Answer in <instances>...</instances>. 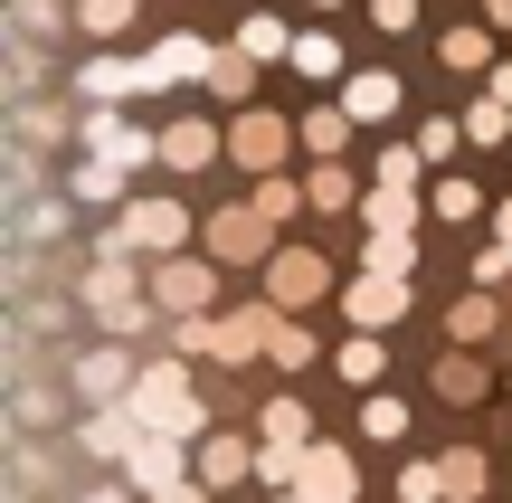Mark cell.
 Listing matches in <instances>:
<instances>
[{"label":"cell","mask_w":512,"mask_h":503,"mask_svg":"<svg viewBox=\"0 0 512 503\" xmlns=\"http://www.w3.org/2000/svg\"><path fill=\"white\" fill-rule=\"evenodd\" d=\"M275 503H313V494H304V485H294V494H275Z\"/></svg>","instance_id":"obj_51"},{"label":"cell","mask_w":512,"mask_h":503,"mask_svg":"<svg viewBox=\"0 0 512 503\" xmlns=\"http://www.w3.org/2000/svg\"><path fill=\"white\" fill-rule=\"evenodd\" d=\"M304 190H313V209H351V200H361V181H351L342 162H313V181H304Z\"/></svg>","instance_id":"obj_33"},{"label":"cell","mask_w":512,"mask_h":503,"mask_svg":"<svg viewBox=\"0 0 512 503\" xmlns=\"http://www.w3.org/2000/svg\"><path fill=\"white\" fill-rule=\"evenodd\" d=\"M67 380H76V399L114 409V399H133V380H143V371H133L124 342H95V352H76V361H67Z\"/></svg>","instance_id":"obj_4"},{"label":"cell","mask_w":512,"mask_h":503,"mask_svg":"<svg viewBox=\"0 0 512 503\" xmlns=\"http://www.w3.org/2000/svg\"><path fill=\"white\" fill-rule=\"evenodd\" d=\"M332 361H342V380H351V390H380V361H389V342H380V333L361 323V333H351V342H342Z\"/></svg>","instance_id":"obj_20"},{"label":"cell","mask_w":512,"mask_h":503,"mask_svg":"<svg viewBox=\"0 0 512 503\" xmlns=\"http://www.w3.org/2000/svg\"><path fill=\"white\" fill-rule=\"evenodd\" d=\"M67 190H76L86 209H114V200H124V162H105V152H86V162L67 171Z\"/></svg>","instance_id":"obj_19"},{"label":"cell","mask_w":512,"mask_h":503,"mask_svg":"<svg viewBox=\"0 0 512 503\" xmlns=\"http://www.w3.org/2000/svg\"><path fill=\"white\" fill-rule=\"evenodd\" d=\"M304 494L313 503H361V466L342 447H304Z\"/></svg>","instance_id":"obj_13"},{"label":"cell","mask_w":512,"mask_h":503,"mask_svg":"<svg viewBox=\"0 0 512 503\" xmlns=\"http://www.w3.org/2000/svg\"><path fill=\"white\" fill-rule=\"evenodd\" d=\"M484 209V190L475 181H456V171H446V181H427V219H446V228H465Z\"/></svg>","instance_id":"obj_24"},{"label":"cell","mask_w":512,"mask_h":503,"mask_svg":"<svg viewBox=\"0 0 512 503\" xmlns=\"http://www.w3.org/2000/svg\"><path fill=\"white\" fill-rule=\"evenodd\" d=\"M256 475H266V485H304V447H256Z\"/></svg>","instance_id":"obj_38"},{"label":"cell","mask_w":512,"mask_h":503,"mask_svg":"<svg viewBox=\"0 0 512 503\" xmlns=\"http://www.w3.org/2000/svg\"><path fill=\"white\" fill-rule=\"evenodd\" d=\"M313 10H332V0H313Z\"/></svg>","instance_id":"obj_52"},{"label":"cell","mask_w":512,"mask_h":503,"mask_svg":"<svg viewBox=\"0 0 512 503\" xmlns=\"http://www.w3.org/2000/svg\"><path fill=\"white\" fill-rule=\"evenodd\" d=\"M266 228H275V219H266L256 200H247V209H219V219H209V257H219V266H266V257H275Z\"/></svg>","instance_id":"obj_6"},{"label":"cell","mask_w":512,"mask_h":503,"mask_svg":"<svg viewBox=\"0 0 512 503\" xmlns=\"http://www.w3.org/2000/svg\"><path fill=\"white\" fill-rule=\"evenodd\" d=\"M475 285H512V238H494V247L475 257Z\"/></svg>","instance_id":"obj_45"},{"label":"cell","mask_w":512,"mask_h":503,"mask_svg":"<svg viewBox=\"0 0 512 503\" xmlns=\"http://www.w3.org/2000/svg\"><path fill=\"white\" fill-rule=\"evenodd\" d=\"M86 105H114V95H143V57H86Z\"/></svg>","instance_id":"obj_18"},{"label":"cell","mask_w":512,"mask_h":503,"mask_svg":"<svg viewBox=\"0 0 512 503\" xmlns=\"http://www.w3.org/2000/svg\"><path fill=\"white\" fill-rule=\"evenodd\" d=\"M351 323H370V333H389V323L408 314V276H389V266H370V276H351Z\"/></svg>","instance_id":"obj_11"},{"label":"cell","mask_w":512,"mask_h":503,"mask_svg":"<svg viewBox=\"0 0 512 503\" xmlns=\"http://www.w3.org/2000/svg\"><path fill=\"white\" fill-rule=\"evenodd\" d=\"M133 437H143V418H133L124 399H114V409H95V418H76V447H86V456H105V466H124V456H133Z\"/></svg>","instance_id":"obj_12"},{"label":"cell","mask_w":512,"mask_h":503,"mask_svg":"<svg viewBox=\"0 0 512 503\" xmlns=\"http://www.w3.org/2000/svg\"><path fill=\"white\" fill-rule=\"evenodd\" d=\"M162 162H171V171H200V162H219V124H200V114L162 124Z\"/></svg>","instance_id":"obj_16"},{"label":"cell","mask_w":512,"mask_h":503,"mask_svg":"<svg viewBox=\"0 0 512 503\" xmlns=\"http://www.w3.org/2000/svg\"><path fill=\"white\" fill-rule=\"evenodd\" d=\"M256 67H266V57H247V48H219V57H209V95H219V105H247Z\"/></svg>","instance_id":"obj_22"},{"label":"cell","mask_w":512,"mask_h":503,"mask_svg":"<svg viewBox=\"0 0 512 503\" xmlns=\"http://www.w3.org/2000/svg\"><path fill=\"white\" fill-rule=\"evenodd\" d=\"M370 19L380 29H418V0H370Z\"/></svg>","instance_id":"obj_47"},{"label":"cell","mask_w":512,"mask_h":503,"mask_svg":"<svg viewBox=\"0 0 512 503\" xmlns=\"http://www.w3.org/2000/svg\"><path fill=\"white\" fill-rule=\"evenodd\" d=\"M494 19H456V29H446L437 38V57H446V67H465V76H475V67H494Z\"/></svg>","instance_id":"obj_17"},{"label":"cell","mask_w":512,"mask_h":503,"mask_svg":"<svg viewBox=\"0 0 512 503\" xmlns=\"http://www.w3.org/2000/svg\"><path fill=\"white\" fill-rule=\"evenodd\" d=\"M10 95H38V38H19V48H10Z\"/></svg>","instance_id":"obj_44"},{"label":"cell","mask_w":512,"mask_h":503,"mask_svg":"<svg viewBox=\"0 0 512 503\" xmlns=\"http://www.w3.org/2000/svg\"><path fill=\"white\" fill-rule=\"evenodd\" d=\"M114 228H124L143 257H171V247L190 238V209L181 200H124V219H114Z\"/></svg>","instance_id":"obj_9"},{"label":"cell","mask_w":512,"mask_h":503,"mask_svg":"<svg viewBox=\"0 0 512 503\" xmlns=\"http://www.w3.org/2000/svg\"><path fill=\"white\" fill-rule=\"evenodd\" d=\"M437 399H484V361L475 352H446L437 361Z\"/></svg>","instance_id":"obj_30"},{"label":"cell","mask_w":512,"mask_h":503,"mask_svg":"<svg viewBox=\"0 0 512 503\" xmlns=\"http://www.w3.org/2000/svg\"><path fill=\"white\" fill-rule=\"evenodd\" d=\"M143 428H171V437H209V409H200V390H190V371L181 361H143V380H133V399H124Z\"/></svg>","instance_id":"obj_1"},{"label":"cell","mask_w":512,"mask_h":503,"mask_svg":"<svg viewBox=\"0 0 512 503\" xmlns=\"http://www.w3.org/2000/svg\"><path fill=\"white\" fill-rule=\"evenodd\" d=\"M275 361H285V371H313V333L304 323H275V342H266Z\"/></svg>","instance_id":"obj_40"},{"label":"cell","mask_w":512,"mask_h":503,"mask_svg":"<svg viewBox=\"0 0 512 503\" xmlns=\"http://www.w3.org/2000/svg\"><path fill=\"white\" fill-rule=\"evenodd\" d=\"M351 124H361L351 105H304V143H313V162H332V152L351 143Z\"/></svg>","instance_id":"obj_23"},{"label":"cell","mask_w":512,"mask_h":503,"mask_svg":"<svg viewBox=\"0 0 512 503\" xmlns=\"http://www.w3.org/2000/svg\"><path fill=\"white\" fill-rule=\"evenodd\" d=\"M76 143H86V152H105V162H124V171H143L152 152H162V133H133L114 105H86V114H76Z\"/></svg>","instance_id":"obj_3"},{"label":"cell","mask_w":512,"mask_h":503,"mask_svg":"<svg viewBox=\"0 0 512 503\" xmlns=\"http://www.w3.org/2000/svg\"><path fill=\"white\" fill-rule=\"evenodd\" d=\"M494 95H512V57H494Z\"/></svg>","instance_id":"obj_49"},{"label":"cell","mask_w":512,"mask_h":503,"mask_svg":"<svg viewBox=\"0 0 512 503\" xmlns=\"http://www.w3.org/2000/svg\"><path fill=\"white\" fill-rule=\"evenodd\" d=\"M323 285H332V257H323V247H275V257H266V295L285 304V314H294V304H313Z\"/></svg>","instance_id":"obj_7"},{"label":"cell","mask_w":512,"mask_h":503,"mask_svg":"<svg viewBox=\"0 0 512 503\" xmlns=\"http://www.w3.org/2000/svg\"><path fill=\"white\" fill-rule=\"evenodd\" d=\"M209 494H219V485H209V475H171V485H152L143 503H209Z\"/></svg>","instance_id":"obj_42"},{"label":"cell","mask_w":512,"mask_h":503,"mask_svg":"<svg viewBox=\"0 0 512 503\" xmlns=\"http://www.w3.org/2000/svg\"><path fill=\"white\" fill-rule=\"evenodd\" d=\"M294 200H313V190H294L285 171H256V209H266V219H294Z\"/></svg>","instance_id":"obj_37"},{"label":"cell","mask_w":512,"mask_h":503,"mask_svg":"<svg viewBox=\"0 0 512 503\" xmlns=\"http://www.w3.org/2000/svg\"><path fill=\"white\" fill-rule=\"evenodd\" d=\"M342 105L361 114V124H389V114H399V76H389V67H351L342 76Z\"/></svg>","instance_id":"obj_14"},{"label":"cell","mask_w":512,"mask_h":503,"mask_svg":"<svg viewBox=\"0 0 512 503\" xmlns=\"http://www.w3.org/2000/svg\"><path fill=\"white\" fill-rule=\"evenodd\" d=\"M494 323L503 314H494V285H484V295H465L456 314H446V342H494Z\"/></svg>","instance_id":"obj_25"},{"label":"cell","mask_w":512,"mask_h":503,"mask_svg":"<svg viewBox=\"0 0 512 503\" xmlns=\"http://www.w3.org/2000/svg\"><path fill=\"white\" fill-rule=\"evenodd\" d=\"M494 238H512V200H503V209H494Z\"/></svg>","instance_id":"obj_50"},{"label":"cell","mask_w":512,"mask_h":503,"mask_svg":"<svg viewBox=\"0 0 512 503\" xmlns=\"http://www.w3.org/2000/svg\"><path fill=\"white\" fill-rule=\"evenodd\" d=\"M285 143H294V124H285V114L238 105V124H228V162H238V171H275V162H285Z\"/></svg>","instance_id":"obj_5"},{"label":"cell","mask_w":512,"mask_h":503,"mask_svg":"<svg viewBox=\"0 0 512 503\" xmlns=\"http://www.w3.org/2000/svg\"><path fill=\"white\" fill-rule=\"evenodd\" d=\"M446 503H484V456L475 447H446Z\"/></svg>","instance_id":"obj_31"},{"label":"cell","mask_w":512,"mask_h":503,"mask_svg":"<svg viewBox=\"0 0 512 503\" xmlns=\"http://www.w3.org/2000/svg\"><path fill=\"white\" fill-rule=\"evenodd\" d=\"M10 29H19V38H38V48H48V38H86L67 10H57V0H10Z\"/></svg>","instance_id":"obj_21"},{"label":"cell","mask_w":512,"mask_h":503,"mask_svg":"<svg viewBox=\"0 0 512 503\" xmlns=\"http://www.w3.org/2000/svg\"><path fill=\"white\" fill-rule=\"evenodd\" d=\"M190 475H209V485H238V475H256V447L247 437H200V447H190Z\"/></svg>","instance_id":"obj_15"},{"label":"cell","mask_w":512,"mask_h":503,"mask_svg":"<svg viewBox=\"0 0 512 503\" xmlns=\"http://www.w3.org/2000/svg\"><path fill=\"white\" fill-rule=\"evenodd\" d=\"M76 29H86V38H114V29H133V0H76Z\"/></svg>","instance_id":"obj_35"},{"label":"cell","mask_w":512,"mask_h":503,"mask_svg":"<svg viewBox=\"0 0 512 503\" xmlns=\"http://www.w3.org/2000/svg\"><path fill=\"white\" fill-rule=\"evenodd\" d=\"M503 133H512V95L484 86L475 105H465V143H503Z\"/></svg>","instance_id":"obj_27"},{"label":"cell","mask_w":512,"mask_h":503,"mask_svg":"<svg viewBox=\"0 0 512 503\" xmlns=\"http://www.w3.org/2000/svg\"><path fill=\"white\" fill-rule=\"evenodd\" d=\"M171 342H181V352H200V361H219L228 323H209V314H181V333H171Z\"/></svg>","instance_id":"obj_39"},{"label":"cell","mask_w":512,"mask_h":503,"mask_svg":"<svg viewBox=\"0 0 512 503\" xmlns=\"http://www.w3.org/2000/svg\"><path fill=\"white\" fill-rule=\"evenodd\" d=\"M57 133H67V124H57L48 105H29V95L10 105V152H38V143H57Z\"/></svg>","instance_id":"obj_28"},{"label":"cell","mask_w":512,"mask_h":503,"mask_svg":"<svg viewBox=\"0 0 512 503\" xmlns=\"http://www.w3.org/2000/svg\"><path fill=\"white\" fill-rule=\"evenodd\" d=\"M304 418H313L304 399H275V409H256V428H266L275 447H313V437H304Z\"/></svg>","instance_id":"obj_32"},{"label":"cell","mask_w":512,"mask_h":503,"mask_svg":"<svg viewBox=\"0 0 512 503\" xmlns=\"http://www.w3.org/2000/svg\"><path fill=\"white\" fill-rule=\"evenodd\" d=\"M399 494H418V503H446V456H437V466H408V475H399Z\"/></svg>","instance_id":"obj_41"},{"label":"cell","mask_w":512,"mask_h":503,"mask_svg":"<svg viewBox=\"0 0 512 503\" xmlns=\"http://www.w3.org/2000/svg\"><path fill=\"white\" fill-rule=\"evenodd\" d=\"M399 503H418V494H399Z\"/></svg>","instance_id":"obj_53"},{"label":"cell","mask_w":512,"mask_h":503,"mask_svg":"<svg viewBox=\"0 0 512 503\" xmlns=\"http://www.w3.org/2000/svg\"><path fill=\"white\" fill-rule=\"evenodd\" d=\"M361 219H370V228H418V190H380V181H370Z\"/></svg>","instance_id":"obj_29"},{"label":"cell","mask_w":512,"mask_h":503,"mask_svg":"<svg viewBox=\"0 0 512 503\" xmlns=\"http://www.w3.org/2000/svg\"><path fill=\"white\" fill-rule=\"evenodd\" d=\"M418 152H427V162H456V124H446V114H437V124H418Z\"/></svg>","instance_id":"obj_46"},{"label":"cell","mask_w":512,"mask_h":503,"mask_svg":"<svg viewBox=\"0 0 512 503\" xmlns=\"http://www.w3.org/2000/svg\"><path fill=\"white\" fill-rule=\"evenodd\" d=\"M209 38H190V29H171V38H152V57H143V95H162V86H181V76H209Z\"/></svg>","instance_id":"obj_10"},{"label":"cell","mask_w":512,"mask_h":503,"mask_svg":"<svg viewBox=\"0 0 512 503\" xmlns=\"http://www.w3.org/2000/svg\"><path fill=\"white\" fill-rule=\"evenodd\" d=\"M190 447H200V437H171V428H143V437H133V456H124L133 494H152V485H171V475H190Z\"/></svg>","instance_id":"obj_8"},{"label":"cell","mask_w":512,"mask_h":503,"mask_svg":"<svg viewBox=\"0 0 512 503\" xmlns=\"http://www.w3.org/2000/svg\"><path fill=\"white\" fill-rule=\"evenodd\" d=\"M38 428H57V399L48 390H19V437H38Z\"/></svg>","instance_id":"obj_43"},{"label":"cell","mask_w":512,"mask_h":503,"mask_svg":"<svg viewBox=\"0 0 512 503\" xmlns=\"http://www.w3.org/2000/svg\"><path fill=\"white\" fill-rule=\"evenodd\" d=\"M294 67H304V76H332V86L351 76V67H342V48H332V38H313V29L294 38Z\"/></svg>","instance_id":"obj_36"},{"label":"cell","mask_w":512,"mask_h":503,"mask_svg":"<svg viewBox=\"0 0 512 503\" xmlns=\"http://www.w3.org/2000/svg\"><path fill=\"white\" fill-rule=\"evenodd\" d=\"M238 48H247V57H294V29H285V19H266V10H256L247 29H238Z\"/></svg>","instance_id":"obj_34"},{"label":"cell","mask_w":512,"mask_h":503,"mask_svg":"<svg viewBox=\"0 0 512 503\" xmlns=\"http://www.w3.org/2000/svg\"><path fill=\"white\" fill-rule=\"evenodd\" d=\"M484 10H494V29H503V38H512V0H484Z\"/></svg>","instance_id":"obj_48"},{"label":"cell","mask_w":512,"mask_h":503,"mask_svg":"<svg viewBox=\"0 0 512 503\" xmlns=\"http://www.w3.org/2000/svg\"><path fill=\"white\" fill-rule=\"evenodd\" d=\"M152 304L162 314H209L219 304V257H181V247L152 257Z\"/></svg>","instance_id":"obj_2"},{"label":"cell","mask_w":512,"mask_h":503,"mask_svg":"<svg viewBox=\"0 0 512 503\" xmlns=\"http://www.w3.org/2000/svg\"><path fill=\"white\" fill-rule=\"evenodd\" d=\"M361 437H370V447H399V437H408V409H399L389 390H370V399H361Z\"/></svg>","instance_id":"obj_26"}]
</instances>
